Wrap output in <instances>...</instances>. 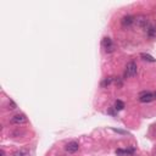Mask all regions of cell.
<instances>
[{
  "instance_id": "cell-1",
  "label": "cell",
  "mask_w": 156,
  "mask_h": 156,
  "mask_svg": "<svg viewBox=\"0 0 156 156\" xmlns=\"http://www.w3.org/2000/svg\"><path fill=\"white\" fill-rule=\"evenodd\" d=\"M138 72V66L134 61H129L127 66H126V71H124V77H134Z\"/></svg>"
},
{
  "instance_id": "cell-2",
  "label": "cell",
  "mask_w": 156,
  "mask_h": 156,
  "mask_svg": "<svg viewBox=\"0 0 156 156\" xmlns=\"http://www.w3.org/2000/svg\"><path fill=\"white\" fill-rule=\"evenodd\" d=\"M101 45L104 49H105L106 53H112V51L115 50V44L112 43L111 38H109V37H105L101 40Z\"/></svg>"
},
{
  "instance_id": "cell-3",
  "label": "cell",
  "mask_w": 156,
  "mask_h": 156,
  "mask_svg": "<svg viewBox=\"0 0 156 156\" xmlns=\"http://www.w3.org/2000/svg\"><path fill=\"white\" fill-rule=\"evenodd\" d=\"M134 23L138 27H143V28H148L149 27V20L147 16L144 15H139L137 17H134Z\"/></svg>"
},
{
  "instance_id": "cell-4",
  "label": "cell",
  "mask_w": 156,
  "mask_h": 156,
  "mask_svg": "<svg viewBox=\"0 0 156 156\" xmlns=\"http://www.w3.org/2000/svg\"><path fill=\"white\" fill-rule=\"evenodd\" d=\"M155 100V97H154V93H150V91H143L139 94V101L140 102H150Z\"/></svg>"
},
{
  "instance_id": "cell-5",
  "label": "cell",
  "mask_w": 156,
  "mask_h": 156,
  "mask_svg": "<svg viewBox=\"0 0 156 156\" xmlns=\"http://www.w3.org/2000/svg\"><path fill=\"white\" fill-rule=\"evenodd\" d=\"M78 149H79V144L77 141H70L65 145V150L70 154H75L76 151H78Z\"/></svg>"
},
{
  "instance_id": "cell-6",
  "label": "cell",
  "mask_w": 156,
  "mask_h": 156,
  "mask_svg": "<svg viewBox=\"0 0 156 156\" xmlns=\"http://www.w3.org/2000/svg\"><path fill=\"white\" fill-rule=\"evenodd\" d=\"M26 122H27V117L23 113H17V115L12 116V118H11V123H14V124H23Z\"/></svg>"
},
{
  "instance_id": "cell-7",
  "label": "cell",
  "mask_w": 156,
  "mask_h": 156,
  "mask_svg": "<svg viewBox=\"0 0 156 156\" xmlns=\"http://www.w3.org/2000/svg\"><path fill=\"white\" fill-rule=\"evenodd\" d=\"M121 23L123 27H129L134 23V17L131 16V15H127V16H124L122 20H121Z\"/></svg>"
},
{
  "instance_id": "cell-8",
  "label": "cell",
  "mask_w": 156,
  "mask_h": 156,
  "mask_svg": "<svg viewBox=\"0 0 156 156\" xmlns=\"http://www.w3.org/2000/svg\"><path fill=\"white\" fill-rule=\"evenodd\" d=\"M147 34H148V37H149L150 39L156 38V27L152 26V25H150V26L147 28Z\"/></svg>"
},
{
  "instance_id": "cell-9",
  "label": "cell",
  "mask_w": 156,
  "mask_h": 156,
  "mask_svg": "<svg viewBox=\"0 0 156 156\" xmlns=\"http://www.w3.org/2000/svg\"><path fill=\"white\" fill-rule=\"evenodd\" d=\"M14 156H30V154L27 149H20L14 152Z\"/></svg>"
},
{
  "instance_id": "cell-10",
  "label": "cell",
  "mask_w": 156,
  "mask_h": 156,
  "mask_svg": "<svg viewBox=\"0 0 156 156\" xmlns=\"http://www.w3.org/2000/svg\"><path fill=\"white\" fill-rule=\"evenodd\" d=\"M140 57L144 60V61H148V62H155L156 60L151 56V55H149V54H145V53H143V54H140Z\"/></svg>"
},
{
  "instance_id": "cell-11",
  "label": "cell",
  "mask_w": 156,
  "mask_h": 156,
  "mask_svg": "<svg viewBox=\"0 0 156 156\" xmlns=\"http://www.w3.org/2000/svg\"><path fill=\"white\" fill-rule=\"evenodd\" d=\"M112 78L111 77H107V78H105V79H104L102 82H101V87L102 88H106V87H109L110 84H111V83H112Z\"/></svg>"
},
{
  "instance_id": "cell-12",
  "label": "cell",
  "mask_w": 156,
  "mask_h": 156,
  "mask_svg": "<svg viewBox=\"0 0 156 156\" xmlns=\"http://www.w3.org/2000/svg\"><path fill=\"white\" fill-rule=\"evenodd\" d=\"M123 107H124V102H123V101H121V100H117V101L115 102V109H116L117 111H121V110H123Z\"/></svg>"
},
{
  "instance_id": "cell-13",
  "label": "cell",
  "mask_w": 156,
  "mask_h": 156,
  "mask_svg": "<svg viewBox=\"0 0 156 156\" xmlns=\"http://www.w3.org/2000/svg\"><path fill=\"white\" fill-rule=\"evenodd\" d=\"M16 107H17L16 104H15L12 100H10V101H9V107H7V109H9V110H15Z\"/></svg>"
},
{
  "instance_id": "cell-14",
  "label": "cell",
  "mask_w": 156,
  "mask_h": 156,
  "mask_svg": "<svg viewBox=\"0 0 156 156\" xmlns=\"http://www.w3.org/2000/svg\"><path fill=\"white\" fill-rule=\"evenodd\" d=\"M112 131H115V132H117V133H121V134H127V132H124V131H121V129H115V128H113Z\"/></svg>"
},
{
  "instance_id": "cell-15",
  "label": "cell",
  "mask_w": 156,
  "mask_h": 156,
  "mask_svg": "<svg viewBox=\"0 0 156 156\" xmlns=\"http://www.w3.org/2000/svg\"><path fill=\"white\" fill-rule=\"evenodd\" d=\"M0 156H5V151L1 149V150H0Z\"/></svg>"
},
{
  "instance_id": "cell-16",
  "label": "cell",
  "mask_w": 156,
  "mask_h": 156,
  "mask_svg": "<svg viewBox=\"0 0 156 156\" xmlns=\"http://www.w3.org/2000/svg\"><path fill=\"white\" fill-rule=\"evenodd\" d=\"M154 97H155V99H156V91H155V93H154Z\"/></svg>"
}]
</instances>
